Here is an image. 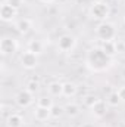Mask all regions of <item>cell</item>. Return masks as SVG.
Masks as SVG:
<instances>
[{"instance_id":"obj_1","label":"cell","mask_w":125,"mask_h":127,"mask_svg":"<svg viewBox=\"0 0 125 127\" xmlns=\"http://www.w3.org/2000/svg\"><path fill=\"white\" fill-rule=\"evenodd\" d=\"M112 62V58L107 56L100 47H94L87 55V65L94 71H104Z\"/></svg>"},{"instance_id":"obj_2","label":"cell","mask_w":125,"mask_h":127,"mask_svg":"<svg viewBox=\"0 0 125 127\" xmlns=\"http://www.w3.org/2000/svg\"><path fill=\"white\" fill-rule=\"evenodd\" d=\"M88 15L96 19V21H106L110 15V6L106 1H100V3H91L90 9H88Z\"/></svg>"},{"instance_id":"obj_3","label":"cell","mask_w":125,"mask_h":127,"mask_svg":"<svg viewBox=\"0 0 125 127\" xmlns=\"http://www.w3.org/2000/svg\"><path fill=\"white\" fill-rule=\"evenodd\" d=\"M96 35L99 40H115L116 38V28L112 22L103 21L96 27Z\"/></svg>"},{"instance_id":"obj_4","label":"cell","mask_w":125,"mask_h":127,"mask_svg":"<svg viewBox=\"0 0 125 127\" xmlns=\"http://www.w3.org/2000/svg\"><path fill=\"white\" fill-rule=\"evenodd\" d=\"M77 43H78V40H77L75 35H72V34H62V35H59L56 46H58L59 52L69 53V52H72L77 47Z\"/></svg>"},{"instance_id":"obj_5","label":"cell","mask_w":125,"mask_h":127,"mask_svg":"<svg viewBox=\"0 0 125 127\" xmlns=\"http://www.w3.org/2000/svg\"><path fill=\"white\" fill-rule=\"evenodd\" d=\"M18 47H19L18 40L13 38V37H3V38L0 40V52H1L3 56L16 53Z\"/></svg>"},{"instance_id":"obj_6","label":"cell","mask_w":125,"mask_h":127,"mask_svg":"<svg viewBox=\"0 0 125 127\" xmlns=\"http://www.w3.org/2000/svg\"><path fill=\"white\" fill-rule=\"evenodd\" d=\"M19 64L22 65V68L25 69H34L38 65V55L32 53L30 50H25L21 53L19 56Z\"/></svg>"},{"instance_id":"obj_7","label":"cell","mask_w":125,"mask_h":127,"mask_svg":"<svg viewBox=\"0 0 125 127\" xmlns=\"http://www.w3.org/2000/svg\"><path fill=\"white\" fill-rule=\"evenodd\" d=\"M15 102L21 108H28V106H31L32 102H34V95H32L31 92H28L27 89H24V90H21V92L16 93Z\"/></svg>"},{"instance_id":"obj_8","label":"cell","mask_w":125,"mask_h":127,"mask_svg":"<svg viewBox=\"0 0 125 127\" xmlns=\"http://www.w3.org/2000/svg\"><path fill=\"white\" fill-rule=\"evenodd\" d=\"M16 16H18V10H16L15 7H12L9 3L3 1V3H1V7H0V18H1V21H4V22H12Z\"/></svg>"},{"instance_id":"obj_9","label":"cell","mask_w":125,"mask_h":127,"mask_svg":"<svg viewBox=\"0 0 125 127\" xmlns=\"http://www.w3.org/2000/svg\"><path fill=\"white\" fill-rule=\"evenodd\" d=\"M99 47L110 58H113L118 53V47H116V40H100Z\"/></svg>"},{"instance_id":"obj_10","label":"cell","mask_w":125,"mask_h":127,"mask_svg":"<svg viewBox=\"0 0 125 127\" xmlns=\"http://www.w3.org/2000/svg\"><path fill=\"white\" fill-rule=\"evenodd\" d=\"M32 117L35 118V121L44 123V121H47L49 118H52V114H50V109L41 108V106H37V105H35V108L32 109Z\"/></svg>"},{"instance_id":"obj_11","label":"cell","mask_w":125,"mask_h":127,"mask_svg":"<svg viewBox=\"0 0 125 127\" xmlns=\"http://www.w3.org/2000/svg\"><path fill=\"white\" fill-rule=\"evenodd\" d=\"M78 93V86L72 81H65L62 87V96L63 97H68V99H72L75 97Z\"/></svg>"},{"instance_id":"obj_12","label":"cell","mask_w":125,"mask_h":127,"mask_svg":"<svg viewBox=\"0 0 125 127\" xmlns=\"http://www.w3.org/2000/svg\"><path fill=\"white\" fill-rule=\"evenodd\" d=\"M31 28H32V22L28 18H22V19H18L15 22V30L19 34H28L31 31Z\"/></svg>"},{"instance_id":"obj_13","label":"cell","mask_w":125,"mask_h":127,"mask_svg":"<svg viewBox=\"0 0 125 127\" xmlns=\"http://www.w3.org/2000/svg\"><path fill=\"white\" fill-rule=\"evenodd\" d=\"M107 102L106 100H103V99H100L96 105H94L93 108H91V114H93L96 118H102L106 112H107Z\"/></svg>"},{"instance_id":"obj_14","label":"cell","mask_w":125,"mask_h":127,"mask_svg":"<svg viewBox=\"0 0 125 127\" xmlns=\"http://www.w3.org/2000/svg\"><path fill=\"white\" fill-rule=\"evenodd\" d=\"M24 118L21 114H16V112H12L7 115L6 118V126L7 127H24Z\"/></svg>"},{"instance_id":"obj_15","label":"cell","mask_w":125,"mask_h":127,"mask_svg":"<svg viewBox=\"0 0 125 127\" xmlns=\"http://www.w3.org/2000/svg\"><path fill=\"white\" fill-rule=\"evenodd\" d=\"M63 109H65V114H66L68 117H71V118L78 117V115L81 114V106H80V103H77V102H68V103L63 106Z\"/></svg>"},{"instance_id":"obj_16","label":"cell","mask_w":125,"mask_h":127,"mask_svg":"<svg viewBox=\"0 0 125 127\" xmlns=\"http://www.w3.org/2000/svg\"><path fill=\"white\" fill-rule=\"evenodd\" d=\"M27 50H30L35 55H41L43 50H44V43L38 38H34V40H30L28 44H27Z\"/></svg>"},{"instance_id":"obj_17","label":"cell","mask_w":125,"mask_h":127,"mask_svg":"<svg viewBox=\"0 0 125 127\" xmlns=\"http://www.w3.org/2000/svg\"><path fill=\"white\" fill-rule=\"evenodd\" d=\"M62 87L63 83L61 81H50L49 86H47V92H49V96L52 97H58V96H62Z\"/></svg>"},{"instance_id":"obj_18","label":"cell","mask_w":125,"mask_h":127,"mask_svg":"<svg viewBox=\"0 0 125 127\" xmlns=\"http://www.w3.org/2000/svg\"><path fill=\"white\" fill-rule=\"evenodd\" d=\"M40 87H41V84H40V80L38 78H31V80H28L27 81V84H25V89L28 90V92H31L32 95H35L38 90H40Z\"/></svg>"},{"instance_id":"obj_19","label":"cell","mask_w":125,"mask_h":127,"mask_svg":"<svg viewBox=\"0 0 125 127\" xmlns=\"http://www.w3.org/2000/svg\"><path fill=\"white\" fill-rule=\"evenodd\" d=\"M55 103H53V97L52 96H40L38 99H37V106H41V108H47V109H50L52 106H53Z\"/></svg>"},{"instance_id":"obj_20","label":"cell","mask_w":125,"mask_h":127,"mask_svg":"<svg viewBox=\"0 0 125 127\" xmlns=\"http://www.w3.org/2000/svg\"><path fill=\"white\" fill-rule=\"evenodd\" d=\"M99 100H100V97H99V96H96V95H87V96H84V97H83V105H84L85 108L91 109L94 105L99 102Z\"/></svg>"},{"instance_id":"obj_21","label":"cell","mask_w":125,"mask_h":127,"mask_svg":"<svg viewBox=\"0 0 125 127\" xmlns=\"http://www.w3.org/2000/svg\"><path fill=\"white\" fill-rule=\"evenodd\" d=\"M106 102H107V105H109V106H118V105L121 103V99H119L118 92L115 90V92L109 93V95H107V97H106Z\"/></svg>"},{"instance_id":"obj_22","label":"cell","mask_w":125,"mask_h":127,"mask_svg":"<svg viewBox=\"0 0 125 127\" xmlns=\"http://www.w3.org/2000/svg\"><path fill=\"white\" fill-rule=\"evenodd\" d=\"M50 114H52V118H61L63 114H65V109H63V106H61V105H53L50 108Z\"/></svg>"},{"instance_id":"obj_23","label":"cell","mask_w":125,"mask_h":127,"mask_svg":"<svg viewBox=\"0 0 125 127\" xmlns=\"http://www.w3.org/2000/svg\"><path fill=\"white\" fill-rule=\"evenodd\" d=\"M4 1H6V3H9V4H10L12 7H15L16 10H18V9H21V7H22V4H24V0H4Z\"/></svg>"},{"instance_id":"obj_24","label":"cell","mask_w":125,"mask_h":127,"mask_svg":"<svg viewBox=\"0 0 125 127\" xmlns=\"http://www.w3.org/2000/svg\"><path fill=\"white\" fill-rule=\"evenodd\" d=\"M116 47H118V53H125V41L124 40H118L116 41Z\"/></svg>"},{"instance_id":"obj_25","label":"cell","mask_w":125,"mask_h":127,"mask_svg":"<svg viewBox=\"0 0 125 127\" xmlns=\"http://www.w3.org/2000/svg\"><path fill=\"white\" fill-rule=\"evenodd\" d=\"M118 95H119V99H121V102H125V86H121L118 90Z\"/></svg>"},{"instance_id":"obj_26","label":"cell","mask_w":125,"mask_h":127,"mask_svg":"<svg viewBox=\"0 0 125 127\" xmlns=\"http://www.w3.org/2000/svg\"><path fill=\"white\" fill-rule=\"evenodd\" d=\"M38 1H41V3H44V4H52V3H55L56 0H38Z\"/></svg>"},{"instance_id":"obj_27","label":"cell","mask_w":125,"mask_h":127,"mask_svg":"<svg viewBox=\"0 0 125 127\" xmlns=\"http://www.w3.org/2000/svg\"><path fill=\"white\" fill-rule=\"evenodd\" d=\"M81 127H94V124H91V123H84Z\"/></svg>"},{"instance_id":"obj_28","label":"cell","mask_w":125,"mask_h":127,"mask_svg":"<svg viewBox=\"0 0 125 127\" xmlns=\"http://www.w3.org/2000/svg\"><path fill=\"white\" fill-rule=\"evenodd\" d=\"M91 3H100V1H104V0H90Z\"/></svg>"},{"instance_id":"obj_29","label":"cell","mask_w":125,"mask_h":127,"mask_svg":"<svg viewBox=\"0 0 125 127\" xmlns=\"http://www.w3.org/2000/svg\"><path fill=\"white\" fill-rule=\"evenodd\" d=\"M122 80H124V81H125V68H124V69H122Z\"/></svg>"},{"instance_id":"obj_30","label":"cell","mask_w":125,"mask_h":127,"mask_svg":"<svg viewBox=\"0 0 125 127\" xmlns=\"http://www.w3.org/2000/svg\"><path fill=\"white\" fill-rule=\"evenodd\" d=\"M124 4H125V0H124Z\"/></svg>"},{"instance_id":"obj_31","label":"cell","mask_w":125,"mask_h":127,"mask_svg":"<svg viewBox=\"0 0 125 127\" xmlns=\"http://www.w3.org/2000/svg\"><path fill=\"white\" fill-rule=\"evenodd\" d=\"M124 21H125V18H124Z\"/></svg>"}]
</instances>
